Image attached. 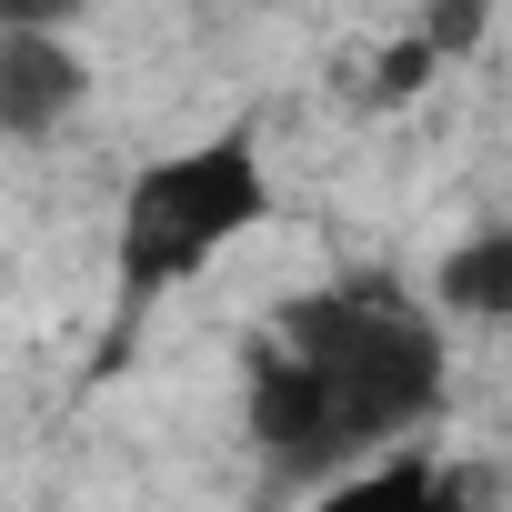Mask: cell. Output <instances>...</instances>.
I'll use <instances>...</instances> for the list:
<instances>
[{
    "mask_svg": "<svg viewBox=\"0 0 512 512\" xmlns=\"http://www.w3.org/2000/svg\"><path fill=\"white\" fill-rule=\"evenodd\" d=\"M452 332L422 312V292L382 272H342L322 292H292L251 362V452L282 482H342L382 452H412V432L442 412Z\"/></svg>",
    "mask_w": 512,
    "mask_h": 512,
    "instance_id": "1",
    "label": "cell"
},
{
    "mask_svg": "<svg viewBox=\"0 0 512 512\" xmlns=\"http://www.w3.org/2000/svg\"><path fill=\"white\" fill-rule=\"evenodd\" d=\"M272 211V161L251 131H211V141H181L161 161H141V181L121 191V282L151 302V292H181L201 282L231 241H251Z\"/></svg>",
    "mask_w": 512,
    "mask_h": 512,
    "instance_id": "2",
    "label": "cell"
},
{
    "mask_svg": "<svg viewBox=\"0 0 512 512\" xmlns=\"http://www.w3.org/2000/svg\"><path fill=\"white\" fill-rule=\"evenodd\" d=\"M91 101V51L51 21H0V141H61Z\"/></svg>",
    "mask_w": 512,
    "mask_h": 512,
    "instance_id": "3",
    "label": "cell"
},
{
    "mask_svg": "<svg viewBox=\"0 0 512 512\" xmlns=\"http://www.w3.org/2000/svg\"><path fill=\"white\" fill-rule=\"evenodd\" d=\"M422 312L452 332V322H472V332H502L512 322V221H482V231H462V241H442V262H432V282H422Z\"/></svg>",
    "mask_w": 512,
    "mask_h": 512,
    "instance_id": "4",
    "label": "cell"
},
{
    "mask_svg": "<svg viewBox=\"0 0 512 512\" xmlns=\"http://www.w3.org/2000/svg\"><path fill=\"white\" fill-rule=\"evenodd\" d=\"M302 512H462V492H452L442 462H422V452H382V462L322 482Z\"/></svg>",
    "mask_w": 512,
    "mask_h": 512,
    "instance_id": "5",
    "label": "cell"
}]
</instances>
